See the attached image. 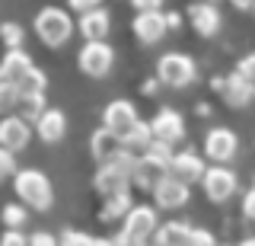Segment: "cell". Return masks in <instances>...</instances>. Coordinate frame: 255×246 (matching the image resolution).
Segmentation results:
<instances>
[{
  "mask_svg": "<svg viewBox=\"0 0 255 246\" xmlns=\"http://www.w3.org/2000/svg\"><path fill=\"white\" fill-rule=\"evenodd\" d=\"M156 205H134L131 214L122 221V234H115V246H150L159 230Z\"/></svg>",
  "mask_w": 255,
  "mask_h": 246,
  "instance_id": "1",
  "label": "cell"
},
{
  "mask_svg": "<svg viewBox=\"0 0 255 246\" xmlns=\"http://www.w3.org/2000/svg\"><path fill=\"white\" fill-rule=\"evenodd\" d=\"M32 29L45 48H61L74 35V16L67 6H42L32 19Z\"/></svg>",
  "mask_w": 255,
  "mask_h": 246,
  "instance_id": "2",
  "label": "cell"
},
{
  "mask_svg": "<svg viewBox=\"0 0 255 246\" xmlns=\"http://www.w3.org/2000/svg\"><path fill=\"white\" fill-rule=\"evenodd\" d=\"M134 166H137V154H128V150H125L122 157H115V160L102 163L99 170H96V176H93L96 192H99L102 198L118 195V192H131V186H134Z\"/></svg>",
  "mask_w": 255,
  "mask_h": 246,
  "instance_id": "3",
  "label": "cell"
},
{
  "mask_svg": "<svg viewBox=\"0 0 255 246\" xmlns=\"http://www.w3.org/2000/svg\"><path fill=\"white\" fill-rule=\"evenodd\" d=\"M13 192L32 211H51L54 208V189L51 179L42 170H19L13 176Z\"/></svg>",
  "mask_w": 255,
  "mask_h": 246,
  "instance_id": "4",
  "label": "cell"
},
{
  "mask_svg": "<svg viewBox=\"0 0 255 246\" xmlns=\"http://www.w3.org/2000/svg\"><path fill=\"white\" fill-rule=\"evenodd\" d=\"M156 77H159V83L172 86V90H185V86L195 83L198 64L185 51H166V54H159V61H156Z\"/></svg>",
  "mask_w": 255,
  "mask_h": 246,
  "instance_id": "5",
  "label": "cell"
},
{
  "mask_svg": "<svg viewBox=\"0 0 255 246\" xmlns=\"http://www.w3.org/2000/svg\"><path fill=\"white\" fill-rule=\"evenodd\" d=\"M112 64H115V48L109 42H83V48L77 51V67L93 80L109 77Z\"/></svg>",
  "mask_w": 255,
  "mask_h": 246,
  "instance_id": "6",
  "label": "cell"
},
{
  "mask_svg": "<svg viewBox=\"0 0 255 246\" xmlns=\"http://www.w3.org/2000/svg\"><path fill=\"white\" fill-rule=\"evenodd\" d=\"M201 150H204L207 160H214L217 166H227L239 150V134L233 128H227V125H214V128L204 134Z\"/></svg>",
  "mask_w": 255,
  "mask_h": 246,
  "instance_id": "7",
  "label": "cell"
},
{
  "mask_svg": "<svg viewBox=\"0 0 255 246\" xmlns=\"http://www.w3.org/2000/svg\"><path fill=\"white\" fill-rule=\"evenodd\" d=\"M201 189H204V195H207V202H214V205H223V202H230L236 192H239V176L230 166H207V173H204V179H201Z\"/></svg>",
  "mask_w": 255,
  "mask_h": 246,
  "instance_id": "8",
  "label": "cell"
},
{
  "mask_svg": "<svg viewBox=\"0 0 255 246\" xmlns=\"http://www.w3.org/2000/svg\"><path fill=\"white\" fill-rule=\"evenodd\" d=\"M32 134H35V125L32 122H26L19 115H3V122H0V150L22 154L29 147Z\"/></svg>",
  "mask_w": 255,
  "mask_h": 246,
  "instance_id": "9",
  "label": "cell"
},
{
  "mask_svg": "<svg viewBox=\"0 0 255 246\" xmlns=\"http://www.w3.org/2000/svg\"><path fill=\"white\" fill-rule=\"evenodd\" d=\"M150 128H153V138L156 141H166V144H179L185 138V118H182L179 109L172 106H159L156 115L150 118Z\"/></svg>",
  "mask_w": 255,
  "mask_h": 246,
  "instance_id": "10",
  "label": "cell"
},
{
  "mask_svg": "<svg viewBox=\"0 0 255 246\" xmlns=\"http://www.w3.org/2000/svg\"><path fill=\"white\" fill-rule=\"evenodd\" d=\"M137 122H140V115H137V106H134L131 99H112L109 106L102 109V125H106L109 131H115L118 138H125Z\"/></svg>",
  "mask_w": 255,
  "mask_h": 246,
  "instance_id": "11",
  "label": "cell"
},
{
  "mask_svg": "<svg viewBox=\"0 0 255 246\" xmlns=\"http://www.w3.org/2000/svg\"><path fill=\"white\" fill-rule=\"evenodd\" d=\"M131 32L140 45H156L159 38L169 32V19H166V10L156 13H134L131 19Z\"/></svg>",
  "mask_w": 255,
  "mask_h": 246,
  "instance_id": "12",
  "label": "cell"
},
{
  "mask_svg": "<svg viewBox=\"0 0 255 246\" xmlns=\"http://www.w3.org/2000/svg\"><path fill=\"white\" fill-rule=\"evenodd\" d=\"M188 22L201 38H211L220 32L223 16H220V6L217 3H207V0H198V3L188 6Z\"/></svg>",
  "mask_w": 255,
  "mask_h": 246,
  "instance_id": "13",
  "label": "cell"
},
{
  "mask_svg": "<svg viewBox=\"0 0 255 246\" xmlns=\"http://www.w3.org/2000/svg\"><path fill=\"white\" fill-rule=\"evenodd\" d=\"M188 198H191V186H188V182H182V179H175V176H166L153 189V205H156V208H163V211L182 208V205H188Z\"/></svg>",
  "mask_w": 255,
  "mask_h": 246,
  "instance_id": "14",
  "label": "cell"
},
{
  "mask_svg": "<svg viewBox=\"0 0 255 246\" xmlns=\"http://www.w3.org/2000/svg\"><path fill=\"white\" fill-rule=\"evenodd\" d=\"M35 67L32 64V54L26 48H13L3 54V61H0V86H10V90H16L19 86V80L29 74V70Z\"/></svg>",
  "mask_w": 255,
  "mask_h": 246,
  "instance_id": "15",
  "label": "cell"
},
{
  "mask_svg": "<svg viewBox=\"0 0 255 246\" xmlns=\"http://www.w3.org/2000/svg\"><path fill=\"white\" fill-rule=\"evenodd\" d=\"M90 154H93V160L102 166V163H109V160H115V157L125 154V141L118 138L115 131H109L106 125H99V128L90 134Z\"/></svg>",
  "mask_w": 255,
  "mask_h": 246,
  "instance_id": "16",
  "label": "cell"
},
{
  "mask_svg": "<svg viewBox=\"0 0 255 246\" xmlns=\"http://www.w3.org/2000/svg\"><path fill=\"white\" fill-rule=\"evenodd\" d=\"M220 99L227 102L230 109H246L255 99V80L243 77L239 70H230V74H227V83H223Z\"/></svg>",
  "mask_w": 255,
  "mask_h": 246,
  "instance_id": "17",
  "label": "cell"
},
{
  "mask_svg": "<svg viewBox=\"0 0 255 246\" xmlns=\"http://www.w3.org/2000/svg\"><path fill=\"white\" fill-rule=\"evenodd\" d=\"M169 176V163L156 160L150 154H140L137 157V166H134V186L143 189V192H153V189Z\"/></svg>",
  "mask_w": 255,
  "mask_h": 246,
  "instance_id": "18",
  "label": "cell"
},
{
  "mask_svg": "<svg viewBox=\"0 0 255 246\" xmlns=\"http://www.w3.org/2000/svg\"><path fill=\"white\" fill-rule=\"evenodd\" d=\"M207 173V163L201 160V154H195V150H175L172 157V166H169V176L182 179V182H201Z\"/></svg>",
  "mask_w": 255,
  "mask_h": 246,
  "instance_id": "19",
  "label": "cell"
},
{
  "mask_svg": "<svg viewBox=\"0 0 255 246\" xmlns=\"http://www.w3.org/2000/svg\"><path fill=\"white\" fill-rule=\"evenodd\" d=\"M109 29H112V13L106 10V6L77 19V32L83 35L86 42H106V38H109Z\"/></svg>",
  "mask_w": 255,
  "mask_h": 246,
  "instance_id": "20",
  "label": "cell"
},
{
  "mask_svg": "<svg viewBox=\"0 0 255 246\" xmlns=\"http://www.w3.org/2000/svg\"><path fill=\"white\" fill-rule=\"evenodd\" d=\"M35 134L45 141V144H58V141L67 134V115L61 112V109H45V115L35 122Z\"/></svg>",
  "mask_w": 255,
  "mask_h": 246,
  "instance_id": "21",
  "label": "cell"
},
{
  "mask_svg": "<svg viewBox=\"0 0 255 246\" xmlns=\"http://www.w3.org/2000/svg\"><path fill=\"white\" fill-rule=\"evenodd\" d=\"M191 234H195V227H191L188 221H166V224H159V230H156L153 246H188Z\"/></svg>",
  "mask_w": 255,
  "mask_h": 246,
  "instance_id": "22",
  "label": "cell"
},
{
  "mask_svg": "<svg viewBox=\"0 0 255 246\" xmlns=\"http://www.w3.org/2000/svg\"><path fill=\"white\" fill-rule=\"evenodd\" d=\"M125 150H128V154H147V150H150V144H153V128H150V122H137V125H134V128L131 131H128L125 134Z\"/></svg>",
  "mask_w": 255,
  "mask_h": 246,
  "instance_id": "23",
  "label": "cell"
},
{
  "mask_svg": "<svg viewBox=\"0 0 255 246\" xmlns=\"http://www.w3.org/2000/svg\"><path fill=\"white\" fill-rule=\"evenodd\" d=\"M131 208H134L131 192H118V195L102 198V214H99V218L102 221H125L128 214H131Z\"/></svg>",
  "mask_w": 255,
  "mask_h": 246,
  "instance_id": "24",
  "label": "cell"
},
{
  "mask_svg": "<svg viewBox=\"0 0 255 246\" xmlns=\"http://www.w3.org/2000/svg\"><path fill=\"white\" fill-rule=\"evenodd\" d=\"M45 90H48V74L42 67H32L26 77L19 80V86H16V96H45Z\"/></svg>",
  "mask_w": 255,
  "mask_h": 246,
  "instance_id": "25",
  "label": "cell"
},
{
  "mask_svg": "<svg viewBox=\"0 0 255 246\" xmlns=\"http://www.w3.org/2000/svg\"><path fill=\"white\" fill-rule=\"evenodd\" d=\"M16 112L13 115H19V118H26V122H32V125H35L38 122V118H42L45 115V96H16Z\"/></svg>",
  "mask_w": 255,
  "mask_h": 246,
  "instance_id": "26",
  "label": "cell"
},
{
  "mask_svg": "<svg viewBox=\"0 0 255 246\" xmlns=\"http://www.w3.org/2000/svg\"><path fill=\"white\" fill-rule=\"evenodd\" d=\"M0 35H3L6 51H13V48H26V32H22V26H19V22L6 19L3 26H0Z\"/></svg>",
  "mask_w": 255,
  "mask_h": 246,
  "instance_id": "27",
  "label": "cell"
},
{
  "mask_svg": "<svg viewBox=\"0 0 255 246\" xmlns=\"http://www.w3.org/2000/svg\"><path fill=\"white\" fill-rule=\"evenodd\" d=\"M26 221H29V211H26V205H22V202L3 205V224H6V227L22 230V227H26Z\"/></svg>",
  "mask_w": 255,
  "mask_h": 246,
  "instance_id": "28",
  "label": "cell"
},
{
  "mask_svg": "<svg viewBox=\"0 0 255 246\" xmlns=\"http://www.w3.org/2000/svg\"><path fill=\"white\" fill-rule=\"evenodd\" d=\"M58 240H61V246H96V243H99V237L86 234V230H64Z\"/></svg>",
  "mask_w": 255,
  "mask_h": 246,
  "instance_id": "29",
  "label": "cell"
},
{
  "mask_svg": "<svg viewBox=\"0 0 255 246\" xmlns=\"http://www.w3.org/2000/svg\"><path fill=\"white\" fill-rule=\"evenodd\" d=\"M67 10H74L77 16H86L93 10H102V0H67Z\"/></svg>",
  "mask_w": 255,
  "mask_h": 246,
  "instance_id": "30",
  "label": "cell"
},
{
  "mask_svg": "<svg viewBox=\"0 0 255 246\" xmlns=\"http://www.w3.org/2000/svg\"><path fill=\"white\" fill-rule=\"evenodd\" d=\"M0 246H29V237L22 234V230L6 227V230H3V237H0Z\"/></svg>",
  "mask_w": 255,
  "mask_h": 246,
  "instance_id": "31",
  "label": "cell"
},
{
  "mask_svg": "<svg viewBox=\"0 0 255 246\" xmlns=\"http://www.w3.org/2000/svg\"><path fill=\"white\" fill-rule=\"evenodd\" d=\"M0 173H3V179H13L16 173V154H10V150H0Z\"/></svg>",
  "mask_w": 255,
  "mask_h": 246,
  "instance_id": "32",
  "label": "cell"
},
{
  "mask_svg": "<svg viewBox=\"0 0 255 246\" xmlns=\"http://www.w3.org/2000/svg\"><path fill=\"white\" fill-rule=\"evenodd\" d=\"M188 246H220L217 240H214V234L207 227H195V234H191V243Z\"/></svg>",
  "mask_w": 255,
  "mask_h": 246,
  "instance_id": "33",
  "label": "cell"
},
{
  "mask_svg": "<svg viewBox=\"0 0 255 246\" xmlns=\"http://www.w3.org/2000/svg\"><path fill=\"white\" fill-rule=\"evenodd\" d=\"M128 3H131L137 13H156V10H163L166 0H128Z\"/></svg>",
  "mask_w": 255,
  "mask_h": 246,
  "instance_id": "34",
  "label": "cell"
},
{
  "mask_svg": "<svg viewBox=\"0 0 255 246\" xmlns=\"http://www.w3.org/2000/svg\"><path fill=\"white\" fill-rule=\"evenodd\" d=\"M236 70L243 77H249V80H255V51H249L246 58H239V64H236Z\"/></svg>",
  "mask_w": 255,
  "mask_h": 246,
  "instance_id": "35",
  "label": "cell"
},
{
  "mask_svg": "<svg viewBox=\"0 0 255 246\" xmlns=\"http://www.w3.org/2000/svg\"><path fill=\"white\" fill-rule=\"evenodd\" d=\"M29 246H61V240L54 234H45V230H38V234L29 237Z\"/></svg>",
  "mask_w": 255,
  "mask_h": 246,
  "instance_id": "36",
  "label": "cell"
},
{
  "mask_svg": "<svg viewBox=\"0 0 255 246\" xmlns=\"http://www.w3.org/2000/svg\"><path fill=\"white\" fill-rule=\"evenodd\" d=\"M243 214L249 221H255V186L246 189V195H243Z\"/></svg>",
  "mask_w": 255,
  "mask_h": 246,
  "instance_id": "37",
  "label": "cell"
},
{
  "mask_svg": "<svg viewBox=\"0 0 255 246\" xmlns=\"http://www.w3.org/2000/svg\"><path fill=\"white\" fill-rule=\"evenodd\" d=\"M156 90H159V77H147V80L140 83V93H143V96H153Z\"/></svg>",
  "mask_w": 255,
  "mask_h": 246,
  "instance_id": "38",
  "label": "cell"
},
{
  "mask_svg": "<svg viewBox=\"0 0 255 246\" xmlns=\"http://www.w3.org/2000/svg\"><path fill=\"white\" fill-rule=\"evenodd\" d=\"M166 19H169V29H179L182 26V13H175V10L166 13Z\"/></svg>",
  "mask_w": 255,
  "mask_h": 246,
  "instance_id": "39",
  "label": "cell"
},
{
  "mask_svg": "<svg viewBox=\"0 0 255 246\" xmlns=\"http://www.w3.org/2000/svg\"><path fill=\"white\" fill-rule=\"evenodd\" d=\"M236 10H255V0H230Z\"/></svg>",
  "mask_w": 255,
  "mask_h": 246,
  "instance_id": "40",
  "label": "cell"
},
{
  "mask_svg": "<svg viewBox=\"0 0 255 246\" xmlns=\"http://www.w3.org/2000/svg\"><path fill=\"white\" fill-rule=\"evenodd\" d=\"M195 112H198V115H211V106H207V102H198Z\"/></svg>",
  "mask_w": 255,
  "mask_h": 246,
  "instance_id": "41",
  "label": "cell"
},
{
  "mask_svg": "<svg viewBox=\"0 0 255 246\" xmlns=\"http://www.w3.org/2000/svg\"><path fill=\"white\" fill-rule=\"evenodd\" d=\"M236 246H255V237H246V240H239Z\"/></svg>",
  "mask_w": 255,
  "mask_h": 246,
  "instance_id": "42",
  "label": "cell"
},
{
  "mask_svg": "<svg viewBox=\"0 0 255 246\" xmlns=\"http://www.w3.org/2000/svg\"><path fill=\"white\" fill-rule=\"evenodd\" d=\"M96 246H115V240H99Z\"/></svg>",
  "mask_w": 255,
  "mask_h": 246,
  "instance_id": "43",
  "label": "cell"
},
{
  "mask_svg": "<svg viewBox=\"0 0 255 246\" xmlns=\"http://www.w3.org/2000/svg\"><path fill=\"white\" fill-rule=\"evenodd\" d=\"M207 3H217V0H207Z\"/></svg>",
  "mask_w": 255,
  "mask_h": 246,
  "instance_id": "44",
  "label": "cell"
},
{
  "mask_svg": "<svg viewBox=\"0 0 255 246\" xmlns=\"http://www.w3.org/2000/svg\"><path fill=\"white\" fill-rule=\"evenodd\" d=\"M252 186H255V182H252Z\"/></svg>",
  "mask_w": 255,
  "mask_h": 246,
  "instance_id": "45",
  "label": "cell"
}]
</instances>
